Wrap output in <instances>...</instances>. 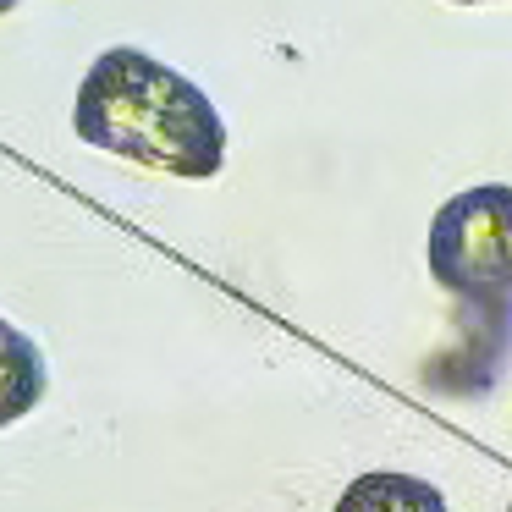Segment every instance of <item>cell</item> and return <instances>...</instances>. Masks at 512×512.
<instances>
[{
  "label": "cell",
  "mask_w": 512,
  "mask_h": 512,
  "mask_svg": "<svg viewBox=\"0 0 512 512\" xmlns=\"http://www.w3.org/2000/svg\"><path fill=\"white\" fill-rule=\"evenodd\" d=\"M72 133L89 149L182 182H204L226 166V122L215 100L133 45L94 56L72 100Z\"/></svg>",
  "instance_id": "obj_1"
},
{
  "label": "cell",
  "mask_w": 512,
  "mask_h": 512,
  "mask_svg": "<svg viewBox=\"0 0 512 512\" xmlns=\"http://www.w3.org/2000/svg\"><path fill=\"white\" fill-rule=\"evenodd\" d=\"M430 281L452 298H512V188L479 182L435 210L424 237Z\"/></svg>",
  "instance_id": "obj_2"
},
{
  "label": "cell",
  "mask_w": 512,
  "mask_h": 512,
  "mask_svg": "<svg viewBox=\"0 0 512 512\" xmlns=\"http://www.w3.org/2000/svg\"><path fill=\"white\" fill-rule=\"evenodd\" d=\"M45 391H50V364L39 353V342L28 331H17L12 320H0V430L28 419L45 402Z\"/></svg>",
  "instance_id": "obj_3"
},
{
  "label": "cell",
  "mask_w": 512,
  "mask_h": 512,
  "mask_svg": "<svg viewBox=\"0 0 512 512\" xmlns=\"http://www.w3.org/2000/svg\"><path fill=\"white\" fill-rule=\"evenodd\" d=\"M331 512H452V507H446L441 485H430L424 474L364 468L358 479H347V490L336 496Z\"/></svg>",
  "instance_id": "obj_4"
},
{
  "label": "cell",
  "mask_w": 512,
  "mask_h": 512,
  "mask_svg": "<svg viewBox=\"0 0 512 512\" xmlns=\"http://www.w3.org/2000/svg\"><path fill=\"white\" fill-rule=\"evenodd\" d=\"M17 6H23V0H0V17H6V12H17Z\"/></svg>",
  "instance_id": "obj_5"
},
{
  "label": "cell",
  "mask_w": 512,
  "mask_h": 512,
  "mask_svg": "<svg viewBox=\"0 0 512 512\" xmlns=\"http://www.w3.org/2000/svg\"><path fill=\"white\" fill-rule=\"evenodd\" d=\"M457 6H485V0H457Z\"/></svg>",
  "instance_id": "obj_6"
},
{
  "label": "cell",
  "mask_w": 512,
  "mask_h": 512,
  "mask_svg": "<svg viewBox=\"0 0 512 512\" xmlns=\"http://www.w3.org/2000/svg\"><path fill=\"white\" fill-rule=\"evenodd\" d=\"M507 512H512V501H507Z\"/></svg>",
  "instance_id": "obj_7"
}]
</instances>
